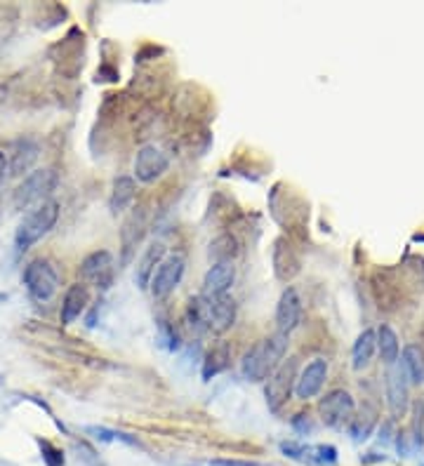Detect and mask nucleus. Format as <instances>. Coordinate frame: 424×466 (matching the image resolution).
I'll list each match as a JSON object with an SVG mask.
<instances>
[{
	"mask_svg": "<svg viewBox=\"0 0 424 466\" xmlns=\"http://www.w3.org/2000/svg\"><path fill=\"white\" fill-rule=\"evenodd\" d=\"M184 271H187V259L182 255H170L161 262V266L156 269L154 278H151V285L149 290L156 299H166L170 294L175 292V287L182 283L184 278Z\"/></svg>",
	"mask_w": 424,
	"mask_h": 466,
	"instance_id": "nucleus-7",
	"label": "nucleus"
},
{
	"mask_svg": "<svg viewBox=\"0 0 424 466\" xmlns=\"http://www.w3.org/2000/svg\"><path fill=\"white\" fill-rule=\"evenodd\" d=\"M59 219V203L57 201H45L40 203L38 208H33L31 212H26L22 224L15 233V245L17 252H26L33 248L40 238H45L47 233L54 229Z\"/></svg>",
	"mask_w": 424,
	"mask_h": 466,
	"instance_id": "nucleus-3",
	"label": "nucleus"
},
{
	"mask_svg": "<svg viewBox=\"0 0 424 466\" xmlns=\"http://www.w3.org/2000/svg\"><path fill=\"white\" fill-rule=\"evenodd\" d=\"M302 320V299L295 287H285L276 306V327L280 334H290Z\"/></svg>",
	"mask_w": 424,
	"mask_h": 466,
	"instance_id": "nucleus-13",
	"label": "nucleus"
},
{
	"mask_svg": "<svg viewBox=\"0 0 424 466\" xmlns=\"http://www.w3.org/2000/svg\"><path fill=\"white\" fill-rule=\"evenodd\" d=\"M401 370L408 377V384H424V348L408 344L401 355Z\"/></svg>",
	"mask_w": 424,
	"mask_h": 466,
	"instance_id": "nucleus-21",
	"label": "nucleus"
},
{
	"mask_svg": "<svg viewBox=\"0 0 424 466\" xmlns=\"http://www.w3.org/2000/svg\"><path fill=\"white\" fill-rule=\"evenodd\" d=\"M208 255L212 259V264L234 262V257L238 255V241L234 236H229V233H224V236L215 238V241L210 243Z\"/></svg>",
	"mask_w": 424,
	"mask_h": 466,
	"instance_id": "nucleus-25",
	"label": "nucleus"
},
{
	"mask_svg": "<svg viewBox=\"0 0 424 466\" xmlns=\"http://www.w3.org/2000/svg\"><path fill=\"white\" fill-rule=\"evenodd\" d=\"M38 445H40V452H43V459H45L47 466H64V455H61V452L54 448L52 443L38 441Z\"/></svg>",
	"mask_w": 424,
	"mask_h": 466,
	"instance_id": "nucleus-27",
	"label": "nucleus"
},
{
	"mask_svg": "<svg viewBox=\"0 0 424 466\" xmlns=\"http://www.w3.org/2000/svg\"><path fill=\"white\" fill-rule=\"evenodd\" d=\"M38 156H40L38 141L29 139V137H24V139L12 141L10 156H5V158H8L10 175H12V177H22L24 172H29V170H31L33 165H36Z\"/></svg>",
	"mask_w": 424,
	"mask_h": 466,
	"instance_id": "nucleus-14",
	"label": "nucleus"
},
{
	"mask_svg": "<svg viewBox=\"0 0 424 466\" xmlns=\"http://www.w3.org/2000/svg\"><path fill=\"white\" fill-rule=\"evenodd\" d=\"M170 158L156 144H144L135 156V180L142 184H154L168 172Z\"/></svg>",
	"mask_w": 424,
	"mask_h": 466,
	"instance_id": "nucleus-8",
	"label": "nucleus"
},
{
	"mask_svg": "<svg viewBox=\"0 0 424 466\" xmlns=\"http://www.w3.org/2000/svg\"><path fill=\"white\" fill-rule=\"evenodd\" d=\"M5 170H8V158H5V153L0 151V182L5 180Z\"/></svg>",
	"mask_w": 424,
	"mask_h": 466,
	"instance_id": "nucleus-31",
	"label": "nucleus"
},
{
	"mask_svg": "<svg viewBox=\"0 0 424 466\" xmlns=\"http://www.w3.org/2000/svg\"><path fill=\"white\" fill-rule=\"evenodd\" d=\"M313 455H316V464H335L337 462V450L332 445H313Z\"/></svg>",
	"mask_w": 424,
	"mask_h": 466,
	"instance_id": "nucleus-28",
	"label": "nucleus"
},
{
	"mask_svg": "<svg viewBox=\"0 0 424 466\" xmlns=\"http://www.w3.org/2000/svg\"><path fill=\"white\" fill-rule=\"evenodd\" d=\"M212 466H262L257 462H238V459H212Z\"/></svg>",
	"mask_w": 424,
	"mask_h": 466,
	"instance_id": "nucleus-29",
	"label": "nucleus"
},
{
	"mask_svg": "<svg viewBox=\"0 0 424 466\" xmlns=\"http://www.w3.org/2000/svg\"><path fill=\"white\" fill-rule=\"evenodd\" d=\"M87 304H90V292H87V287L83 283L71 285L64 294V301H61V323L71 325L73 320L83 316Z\"/></svg>",
	"mask_w": 424,
	"mask_h": 466,
	"instance_id": "nucleus-17",
	"label": "nucleus"
},
{
	"mask_svg": "<svg viewBox=\"0 0 424 466\" xmlns=\"http://www.w3.org/2000/svg\"><path fill=\"white\" fill-rule=\"evenodd\" d=\"M325 379H328V360L325 358H313L311 363H306V367L297 377V386H295L297 398L299 401L316 398V396L320 393V389L325 386Z\"/></svg>",
	"mask_w": 424,
	"mask_h": 466,
	"instance_id": "nucleus-12",
	"label": "nucleus"
},
{
	"mask_svg": "<svg viewBox=\"0 0 424 466\" xmlns=\"http://www.w3.org/2000/svg\"><path fill=\"white\" fill-rule=\"evenodd\" d=\"M137 198V182L132 177L123 175V177H116L113 187H111V196H108V210L113 212V215H120V212H125L130 205L135 203Z\"/></svg>",
	"mask_w": 424,
	"mask_h": 466,
	"instance_id": "nucleus-19",
	"label": "nucleus"
},
{
	"mask_svg": "<svg viewBox=\"0 0 424 466\" xmlns=\"http://www.w3.org/2000/svg\"><path fill=\"white\" fill-rule=\"evenodd\" d=\"M59 184V175L57 170L52 168H43L36 170V172L26 175L24 182L19 184L12 194V203H15L17 210H29V208H38L40 203L52 201V194Z\"/></svg>",
	"mask_w": 424,
	"mask_h": 466,
	"instance_id": "nucleus-4",
	"label": "nucleus"
},
{
	"mask_svg": "<svg viewBox=\"0 0 424 466\" xmlns=\"http://www.w3.org/2000/svg\"><path fill=\"white\" fill-rule=\"evenodd\" d=\"M163 259H166V245H163V243H151V245H149L146 252L139 259V264H137V273H135V280H137V285H139L142 290H146V287L151 285L154 273L161 266Z\"/></svg>",
	"mask_w": 424,
	"mask_h": 466,
	"instance_id": "nucleus-18",
	"label": "nucleus"
},
{
	"mask_svg": "<svg viewBox=\"0 0 424 466\" xmlns=\"http://www.w3.org/2000/svg\"><path fill=\"white\" fill-rule=\"evenodd\" d=\"M375 351H378V334H375L373 330H363L358 334V339L354 341V348H351L354 370H363L368 363L373 360Z\"/></svg>",
	"mask_w": 424,
	"mask_h": 466,
	"instance_id": "nucleus-22",
	"label": "nucleus"
},
{
	"mask_svg": "<svg viewBox=\"0 0 424 466\" xmlns=\"http://www.w3.org/2000/svg\"><path fill=\"white\" fill-rule=\"evenodd\" d=\"M299 271H302L299 250L285 236L276 238V243H273V273H276V278L283 280V283H290L292 278L299 276Z\"/></svg>",
	"mask_w": 424,
	"mask_h": 466,
	"instance_id": "nucleus-11",
	"label": "nucleus"
},
{
	"mask_svg": "<svg viewBox=\"0 0 424 466\" xmlns=\"http://www.w3.org/2000/svg\"><path fill=\"white\" fill-rule=\"evenodd\" d=\"M292 427H295L299 434H306V431H311V422H309V415H297L295 420H292Z\"/></svg>",
	"mask_w": 424,
	"mask_h": 466,
	"instance_id": "nucleus-30",
	"label": "nucleus"
},
{
	"mask_svg": "<svg viewBox=\"0 0 424 466\" xmlns=\"http://www.w3.org/2000/svg\"><path fill=\"white\" fill-rule=\"evenodd\" d=\"M236 280V266L234 262L212 264L203 278V294L205 297H222L231 290Z\"/></svg>",
	"mask_w": 424,
	"mask_h": 466,
	"instance_id": "nucleus-15",
	"label": "nucleus"
},
{
	"mask_svg": "<svg viewBox=\"0 0 424 466\" xmlns=\"http://www.w3.org/2000/svg\"><path fill=\"white\" fill-rule=\"evenodd\" d=\"M144 236V212L142 208H137V212H132V217L123 224V231H120V238H123V264L130 262L132 252L137 248V243L142 241Z\"/></svg>",
	"mask_w": 424,
	"mask_h": 466,
	"instance_id": "nucleus-20",
	"label": "nucleus"
},
{
	"mask_svg": "<svg viewBox=\"0 0 424 466\" xmlns=\"http://www.w3.org/2000/svg\"><path fill=\"white\" fill-rule=\"evenodd\" d=\"M229 360H231L229 344H224V341L215 344L208 351V355H205V360H203V379L210 382L212 377H217L220 372H224V370L229 367Z\"/></svg>",
	"mask_w": 424,
	"mask_h": 466,
	"instance_id": "nucleus-23",
	"label": "nucleus"
},
{
	"mask_svg": "<svg viewBox=\"0 0 424 466\" xmlns=\"http://www.w3.org/2000/svg\"><path fill=\"white\" fill-rule=\"evenodd\" d=\"M375 424H378V417H375V410H363L361 415H354L351 422H349V434L354 436V441H366L368 436L373 434Z\"/></svg>",
	"mask_w": 424,
	"mask_h": 466,
	"instance_id": "nucleus-26",
	"label": "nucleus"
},
{
	"mask_svg": "<svg viewBox=\"0 0 424 466\" xmlns=\"http://www.w3.org/2000/svg\"><path fill=\"white\" fill-rule=\"evenodd\" d=\"M297 377H299L297 358H288L280 363V367L266 379L264 396H266V405H269L271 413H278V410L290 401V396L297 386Z\"/></svg>",
	"mask_w": 424,
	"mask_h": 466,
	"instance_id": "nucleus-6",
	"label": "nucleus"
},
{
	"mask_svg": "<svg viewBox=\"0 0 424 466\" xmlns=\"http://www.w3.org/2000/svg\"><path fill=\"white\" fill-rule=\"evenodd\" d=\"M24 285L29 294L40 304L50 301L59 290V273L47 259H33L24 269Z\"/></svg>",
	"mask_w": 424,
	"mask_h": 466,
	"instance_id": "nucleus-5",
	"label": "nucleus"
},
{
	"mask_svg": "<svg viewBox=\"0 0 424 466\" xmlns=\"http://www.w3.org/2000/svg\"><path fill=\"white\" fill-rule=\"evenodd\" d=\"M408 377L403 374L401 367L389 370L387 374V398H389V408H392L394 417H403L408 410Z\"/></svg>",
	"mask_w": 424,
	"mask_h": 466,
	"instance_id": "nucleus-16",
	"label": "nucleus"
},
{
	"mask_svg": "<svg viewBox=\"0 0 424 466\" xmlns=\"http://www.w3.org/2000/svg\"><path fill=\"white\" fill-rule=\"evenodd\" d=\"M288 353V334H271L262 341H257L241 360V374L248 382H266L276 372Z\"/></svg>",
	"mask_w": 424,
	"mask_h": 466,
	"instance_id": "nucleus-2",
	"label": "nucleus"
},
{
	"mask_svg": "<svg viewBox=\"0 0 424 466\" xmlns=\"http://www.w3.org/2000/svg\"><path fill=\"white\" fill-rule=\"evenodd\" d=\"M354 410H356V405H354L351 393L344 391V389H335V391L328 393L318 405L320 420H323L325 427H332V429H339L351 422Z\"/></svg>",
	"mask_w": 424,
	"mask_h": 466,
	"instance_id": "nucleus-9",
	"label": "nucleus"
},
{
	"mask_svg": "<svg viewBox=\"0 0 424 466\" xmlns=\"http://www.w3.org/2000/svg\"><path fill=\"white\" fill-rule=\"evenodd\" d=\"M113 276H116V264H113V257L111 252L106 250H99V252H92L83 259L80 264V278L85 283H90L99 290H108L113 285Z\"/></svg>",
	"mask_w": 424,
	"mask_h": 466,
	"instance_id": "nucleus-10",
	"label": "nucleus"
},
{
	"mask_svg": "<svg viewBox=\"0 0 424 466\" xmlns=\"http://www.w3.org/2000/svg\"><path fill=\"white\" fill-rule=\"evenodd\" d=\"M236 313L238 306L234 297H229V294H222V297L198 294L187 306V320L191 330L196 332H212V334L229 332L236 323Z\"/></svg>",
	"mask_w": 424,
	"mask_h": 466,
	"instance_id": "nucleus-1",
	"label": "nucleus"
},
{
	"mask_svg": "<svg viewBox=\"0 0 424 466\" xmlns=\"http://www.w3.org/2000/svg\"><path fill=\"white\" fill-rule=\"evenodd\" d=\"M375 334H378V351L382 355V360H385L387 365H394L401 355L399 334H396L389 325H380V330Z\"/></svg>",
	"mask_w": 424,
	"mask_h": 466,
	"instance_id": "nucleus-24",
	"label": "nucleus"
}]
</instances>
